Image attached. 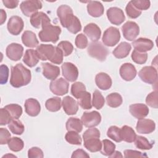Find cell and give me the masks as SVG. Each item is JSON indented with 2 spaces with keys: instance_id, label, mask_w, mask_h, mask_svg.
<instances>
[{
  "instance_id": "d6a6232c",
  "label": "cell",
  "mask_w": 158,
  "mask_h": 158,
  "mask_svg": "<svg viewBox=\"0 0 158 158\" xmlns=\"http://www.w3.org/2000/svg\"><path fill=\"white\" fill-rule=\"evenodd\" d=\"M122 97L118 93H112L106 97V102L111 107L116 108L122 104Z\"/></svg>"
},
{
  "instance_id": "cb8c5ba5",
  "label": "cell",
  "mask_w": 158,
  "mask_h": 158,
  "mask_svg": "<svg viewBox=\"0 0 158 158\" xmlns=\"http://www.w3.org/2000/svg\"><path fill=\"white\" fill-rule=\"evenodd\" d=\"M25 109L26 113L31 117L37 116L41 110L40 102L34 98L27 99L25 102Z\"/></svg>"
},
{
  "instance_id": "ac0fdd59",
  "label": "cell",
  "mask_w": 158,
  "mask_h": 158,
  "mask_svg": "<svg viewBox=\"0 0 158 158\" xmlns=\"http://www.w3.org/2000/svg\"><path fill=\"white\" fill-rule=\"evenodd\" d=\"M120 77L125 81H131L133 80L136 75V70L135 67L131 63H125L120 68Z\"/></svg>"
},
{
  "instance_id": "c3c4849f",
  "label": "cell",
  "mask_w": 158,
  "mask_h": 158,
  "mask_svg": "<svg viewBox=\"0 0 158 158\" xmlns=\"http://www.w3.org/2000/svg\"><path fill=\"white\" fill-rule=\"evenodd\" d=\"M126 13L127 15L131 19H136L141 14V11L137 9L131 3V1H130L125 8Z\"/></svg>"
},
{
  "instance_id": "44dd1931",
  "label": "cell",
  "mask_w": 158,
  "mask_h": 158,
  "mask_svg": "<svg viewBox=\"0 0 158 158\" xmlns=\"http://www.w3.org/2000/svg\"><path fill=\"white\" fill-rule=\"evenodd\" d=\"M132 45L135 48V50L146 52L150 51L154 47V43L149 39L146 38H139L132 42Z\"/></svg>"
},
{
  "instance_id": "7c38bea8",
  "label": "cell",
  "mask_w": 158,
  "mask_h": 158,
  "mask_svg": "<svg viewBox=\"0 0 158 158\" xmlns=\"http://www.w3.org/2000/svg\"><path fill=\"white\" fill-rule=\"evenodd\" d=\"M107 17L111 23L116 25H120L125 20L123 10L117 7H110L107 10Z\"/></svg>"
},
{
  "instance_id": "8d00e7d4",
  "label": "cell",
  "mask_w": 158,
  "mask_h": 158,
  "mask_svg": "<svg viewBox=\"0 0 158 158\" xmlns=\"http://www.w3.org/2000/svg\"><path fill=\"white\" fill-rule=\"evenodd\" d=\"M134 141L136 147L140 149L149 150L153 146L152 143L149 142V141L145 137L141 136H136Z\"/></svg>"
},
{
  "instance_id": "4fadbf2b",
  "label": "cell",
  "mask_w": 158,
  "mask_h": 158,
  "mask_svg": "<svg viewBox=\"0 0 158 158\" xmlns=\"http://www.w3.org/2000/svg\"><path fill=\"white\" fill-rule=\"evenodd\" d=\"M57 15L60 20V23L63 27L66 28L67 25L74 16L73 10L70 7L67 5H61L57 10Z\"/></svg>"
},
{
  "instance_id": "74e56055",
  "label": "cell",
  "mask_w": 158,
  "mask_h": 158,
  "mask_svg": "<svg viewBox=\"0 0 158 158\" xmlns=\"http://www.w3.org/2000/svg\"><path fill=\"white\" fill-rule=\"evenodd\" d=\"M115 149V145L109 139H103L102 141V148L101 152L106 156H110L112 155Z\"/></svg>"
},
{
  "instance_id": "816d5d0a",
  "label": "cell",
  "mask_w": 158,
  "mask_h": 158,
  "mask_svg": "<svg viewBox=\"0 0 158 158\" xmlns=\"http://www.w3.org/2000/svg\"><path fill=\"white\" fill-rule=\"evenodd\" d=\"M133 5L138 10H147L149 8L151 3L148 0H132L131 1Z\"/></svg>"
},
{
  "instance_id": "9f6ffc18",
  "label": "cell",
  "mask_w": 158,
  "mask_h": 158,
  "mask_svg": "<svg viewBox=\"0 0 158 158\" xmlns=\"http://www.w3.org/2000/svg\"><path fill=\"white\" fill-rule=\"evenodd\" d=\"M10 139V133L9 131L4 128H0V144H7Z\"/></svg>"
},
{
  "instance_id": "ee69618b",
  "label": "cell",
  "mask_w": 158,
  "mask_h": 158,
  "mask_svg": "<svg viewBox=\"0 0 158 158\" xmlns=\"http://www.w3.org/2000/svg\"><path fill=\"white\" fill-rule=\"evenodd\" d=\"M65 140L71 144L80 145L81 144V138L77 131H69L65 136Z\"/></svg>"
},
{
  "instance_id": "03108f58",
  "label": "cell",
  "mask_w": 158,
  "mask_h": 158,
  "mask_svg": "<svg viewBox=\"0 0 158 158\" xmlns=\"http://www.w3.org/2000/svg\"><path fill=\"white\" fill-rule=\"evenodd\" d=\"M7 156H12V157H16V156H14V155H11V154H7V155H4L2 157H7Z\"/></svg>"
},
{
  "instance_id": "603a6c76",
  "label": "cell",
  "mask_w": 158,
  "mask_h": 158,
  "mask_svg": "<svg viewBox=\"0 0 158 158\" xmlns=\"http://www.w3.org/2000/svg\"><path fill=\"white\" fill-rule=\"evenodd\" d=\"M84 33L93 41L97 42L101 35L100 28L94 23H90L84 27Z\"/></svg>"
},
{
  "instance_id": "d4e9b609",
  "label": "cell",
  "mask_w": 158,
  "mask_h": 158,
  "mask_svg": "<svg viewBox=\"0 0 158 158\" xmlns=\"http://www.w3.org/2000/svg\"><path fill=\"white\" fill-rule=\"evenodd\" d=\"M95 82L97 86L102 90L109 89L112 86L110 77L104 72H100L96 75Z\"/></svg>"
},
{
  "instance_id": "6f0895ef",
  "label": "cell",
  "mask_w": 158,
  "mask_h": 158,
  "mask_svg": "<svg viewBox=\"0 0 158 158\" xmlns=\"http://www.w3.org/2000/svg\"><path fill=\"white\" fill-rule=\"evenodd\" d=\"M28 157L30 158H42L44 157L43 152L40 148L38 147H32L28 151Z\"/></svg>"
},
{
  "instance_id": "f6af8a7d",
  "label": "cell",
  "mask_w": 158,
  "mask_h": 158,
  "mask_svg": "<svg viewBox=\"0 0 158 158\" xmlns=\"http://www.w3.org/2000/svg\"><path fill=\"white\" fill-rule=\"evenodd\" d=\"M60 49L64 56H68L72 54L73 50V46L72 44L68 41H60L57 46Z\"/></svg>"
},
{
  "instance_id": "bcb514c9",
  "label": "cell",
  "mask_w": 158,
  "mask_h": 158,
  "mask_svg": "<svg viewBox=\"0 0 158 158\" xmlns=\"http://www.w3.org/2000/svg\"><path fill=\"white\" fill-rule=\"evenodd\" d=\"M131 59L133 62L138 64H144L148 59V54L146 52H141L134 50L131 54Z\"/></svg>"
},
{
  "instance_id": "1f68e13d",
  "label": "cell",
  "mask_w": 158,
  "mask_h": 158,
  "mask_svg": "<svg viewBox=\"0 0 158 158\" xmlns=\"http://www.w3.org/2000/svg\"><path fill=\"white\" fill-rule=\"evenodd\" d=\"M66 129L68 131H74L79 133L83 129V123L79 118L70 117L66 122Z\"/></svg>"
},
{
  "instance_id": "8992f818",
  "label": "cell",
  "mask_w": 158,
  "mask_h": 158,
  "mask_svg": "<svg viewBox=\"0 0 158 158\" xmlns=\"http://www.w3.org/2000/svg\"><path fill=\"white\" fill-rule=\"evenodd\" d=\"M141 80L148 84H154L157 81V72L152 66H145L143 67L138 73Z\"/></svg>"
},
{
  "instance_id": "4dcf8cb0",
  "label": "cell",
  "mask_w": 158,
  "mask_h": 158,
  "mask_svg": "<svg viewBox=\"0 0 158 158\" xmlns=\"http://www.w3.org/2000/svg\"><path fill=\"white\" fill-rule=\"evenodd\" d=\"M122 141L127 143H132L135 141L136 135L133 129L127 125H124L120 128Z\"/></svg>"
},
{
  "instance_id": "91938a15",
  "label": "cell",
  "mask_w": 158,
  "mask_h": 158,
  "mask_svg": "<svg viewBox=\"0 0 158 158\" xmlns=\"http://www.w3.org/2000/svg\"><path fill=\"white\" fill-rule=\"evenodd\" d=\"M63 57H64V55L62 51H60V49L57 47H56L55 54L52 57V59H51V62L55 64H60L63 61Z\"/></svg>"
},
{
  "instance_id": "277c9868",
  "label": "cell",
  "mask_w": 158,
  "mask_h": 158,
  "mask_svg": "<svg viewBox=\"0 0 158 158\" xmlns=\"http://www.w3.org/2000/svg\"><path fill=\"white\" fill-rule=\"evenodd\" d=\"M120 39V34L118 28L110 27L104 32L102 40L107 46L112 47L117 44Z\"/></svg>"
},
{
  "instance_id": "f35d334b",
  "label": "cell",
  "mask_w": 158,
  "mask_h": 158,
  "mask_svg": "<svg viewBox=\"0 0 158 158\" xmlns=\"http://www.w3.org/2000/svg\"><path fill=\"white\" fill-rule=\"evenodd\" d=\"M4 108L9 112L12 119H18L22 115V108L20 105L10 104L6 106Z\"/></svg>"
},
{
  "instance_id": "f907efd6",
  "label": "cell",
  "mask_w": 158,
  "mask_h": 158,
  "mask_svg": "<svg viewBox=\"0 0 158 158\" xmlns=\"http://www.w3.org/2000/svg\"><path fill=\"white\" fill-rule=\"evenodd\" d=\"M12 119L9 112L4 107L1 108L0 110V125L2 126L9 124Z\"/></svg>"
},
{
  "instance_id": "6da1fadb",
  "label": "cell",
  "mask_w": 158,
  "mask_h": 158,
  "mask_svg": "<svg viewBox=\"0 0 158 158\" xmlns=\"http://www.w3.org/2000/svg\"><path fill=\"white\" fill-rule=\"evenodd\" d=\"M31 75L29 69L22 64H17L11 67L10 84L15 88L27 85L31 81Z\"/></svg>"
},
{
  "instance_id": "30bf717a",
  "label": "cell",
  "mask_w": 158,
  "mask_h": 158,
  "mask_svg": "<svg viewBox=\"0 0 158 158\" xmlns=\"http://www.w3.org/2000/svg\"><path fill=\"white\" fill-rule=\"evenodd\" d=\"M56 50V47L52 44H41L36 49V53L40 59L42 60H49L50 61L54 57Z\"/></svg>"
},
{
  "instance_id": "8fae6325",
  "label": "cell",
  "mask_w": 158,
  "mask_h": 158,
  "mask_svg": "<svg viewBox=\"0 0 158 158\" xmlns=\"http://www.w3.org/2000/svg\"><path fill=\"white\" fill-rule=\"evenodd\" d=\"M62 75L69 81L73 82L77 80L78 77L77 67L71 62H64L62 66Z\"/></svg>"
},
{
  "instance_id": "ba28073f",
  "label": "cell",
  "mask_w": 158,
  "mask_h": 158,
  "mask_svg": "<svg viewBox=\"0 0 158 158\" xmlns=\"http://www.w3.org/2000/svg\"><path fill=\"white\" fill-rule=\"evenodd\" d=\"M69 84L63 78L52 80L50 83L49 88L52 93L57 96H63L69 91Z\"/></svg>"
},
{
  "instance_id": "7402d4cb",
  "label": "cell",
  "mask_w": 158,
  "mask_h": 158,
  "mask_svg": "<svg viewBox=\"0 0 158 158\" xmlns=\"http://www.w3.org/2000/svg\"><path fill=\"white\" fill-rule=\"evenodd\" d=\"M43 75L48 80H54L60 75V69L59 67L54 65L48 62L42 63Z\"/></svg>"
},
{
  "instance_id": "60d3db41",
  "label": "cell",
  "mask_w": 158,
  "mask_h": 158,
  "mask_svg": "<svg viewBox=\"0 0 158 158\" xmlns=\"http://www.w3.org/2000/svg\"><path fill=\"white\" fill-rule=\"evenodd\" d=\"M66 28L73 34H76L79 32L81 30V25L78 17L74 15L68 23Z\"/></svg>"
},
{
  "instance_id": "9a60e30c",
  "label": "cell",
  "mask_w": 158,
  "mask_h": 158,
  "mask_svg": "<svg viewBox=\"0 0 158 158\" xmlns=\"http://www.w3.org/2000/svg\"><path fill=\"white\" fill-rule=\"evenodd\" d=\"M6 52L9 59L13 61H17L22 57L23 48L20 44L13 43L7 46Z\"/></svg>"
},
{
  "instance_id": "db71d44e",
  "label": "cell",
  "mask_w": 158,
  "mask_h": 158,
  "mask_svg": "<svg viewBox=\"0 0 158 158\" xmlns=\"http://www.w3.org/2000/svg\"><path fill=\"white\" fill-rule=\"evenodd\" d=\"M9 68L7 65L2 64L0 67V83L2 85L6 84L9 77Z\"/></svg>"
},
{
  "instance_id": "f546056e",
  "label": "cell",
  "mask_w": 158,
  "mask_h": 158,
  "mask_svg": "<svg viewBox=\"0 0 158 158\" xmlns=\"http://www.w3.org/2000/svg\"><path fill=\"white\" fill-rule=\"evenodd\" d=\"M84 141V146L88 151L92 152H95L101 151L102 148V142L99 138L93 137L87 138Z\"/></svg>"
},
{
  "instance_id": "836d02e7",
  "label": "cell",
  "mask_w": 158,
  "mask_h": 158,
  "mask_svg": "<svg viewBox=\"0 0 158 158\" xmlns=\"http://www.w3.org/2000/svg\"><path fill=\"white\" fill-rule=\"evenodd\" d=\"M78 104L83 109H90L92 107V103L91 101V94L84 91L78 97Z\"/></svg>"
},
{
  "instance_id": "b9f144b4",
  "label": "cell",
  "mask_w": 158,
  "mask_h": 158,
  "mask_svg": "<svg viewBox=\"0 0 158 158\" xmlns=\"http://www.w3.org/2000/svg\"><path fill=\"white\" fill-rule=\"evenodd\" d=\"M105 100L101 93L98 90H95L93 94L92 106L96 109H101L104 105Z\"/></svg>"
},
{
  "instance_id": "5bb4252c",
  "label": "cell",
  "mask_w": 158,
  "mask_h": 158,
  "mask_svg": "<svg viewBox=\"0 0 158 158\" xmlns=\"http://www.w3.org/2000/svg\"><path fill=\"white\" fill-rule=\"evenodd\" d=\"M24 27V23L19 16L11 17L7 23V30L9 32L13 35H18L22 31Z\"/></svg>"
},
{
  "instance_id": "11a10c76",
  "label": "cell",
  "mask_w": 158,
  "mask_h": 158,
  "mask_svg": "<svg viewBox=\"0 0 158 158\" xmlns=\"http://www.w3.org/2000/svg\"><path fill=\"white\" fill-rule=\"evenodd\" d=\"M93 137H97V138H100V131L98 129L96 128H90L88 130H86L83 135V140L89 138H93Z\"/></svg>"
},
{
  "instance_id": "7bdbcfd3",
  "label": "cell",
  "mask_w": 158,
  "mask_h": 158,
  "mask_svg": "<svg viewBox=\"0 0 158 158\" xmlns=\"http://www.w3.org/2000/svg\"><path fill=\"white\" fill-rule=\"evenodd\" d=\"M107 136L115 142L119 143L122 141L121 136L120 128L117 126H111L109 128L107 131Z\"/></svg>"
},
{
  "instance_id": "e575fe53",
  "label": "cell",
  "mask_w": 158,
  "mask_h": 158,
  "mask_svg": "<svg viewBox=\"0 0 158 158\" xmlns=\"http://www.w3.org/2000/svg\"><path fill=\"white\" fill-rule=\"evenodd\" d=\"M61 99L59 97H54L48 99L45 103L46 109L50 112H57L61 107Z\"/></svg>"
},
{
  "instance_id": "ffe728a7",
  "label": "cell",
  "mask_w": 158,
  "mask_h": 158,
  "mask_svg": "<svg viewBox=\"0 0 158 158\" xmlns=\"http://www.w3.org/2000/svg\"><path fill=\"white\" fill-rule=\"evenodd\" d=\"M62 106L64 112L67 115H75L78 110V104L73 98L69 96L63 98Z\"/></svg>"
},
{
  "instance_id": "f5cc1de1",
  "label": "cell",
  "mask_w": 158,
  "mask_h": 158,
  "mask_svg": "<svg viewBox=\"0 0 158 158\" xmlns=\"http://www.w3.org/2000/svg\"><path fill=\"white\" fill-rule=\"evenodd\" d=\"M88 44V41L86 36L83 33H80L76 36L75 45L79 49H84Z\"/></svg>"
},
{
  "instance_id": "52a82bcc",
  "label": "cell",
  "mask_w": 158,
  "mask_h": 158,
  "mask_svg": "<svg viewBox=\"0 0 158 158\" xmlns=\"http://www.w3.org/2000/svg\"><path fill=\"white\" fill-rule=\"evenodd\" d=\"M20 8L22 13L27 17H31L33 14L42 8V2L37 0H29L22 2Z\"/></svg>"
},
{
  "instance_id": "e7e4bbea",
  "label": "cell",
  "mask_w": 158,
  "mask_h": 158,
  "mask_svg": "<svg viewBox=\"0 0 158 158\" xmlns=\"http://www.w3.org/2000/svg\"><path fill=\"white\" fill-rule=\"evenodd\" d=\"M123 156L122 155L121 152L119 151H114V153L109 156V157H122Z\"/></svg>"
},
{
  "instance_id": "be15d7a7",
  "label": "cell",
  "mask_w": 158,
  "mask_h": 158,
  "mask_svg": "<svg viewBox=\"0 0 158 158\" xmlns=\"http://www.w3.org/2000/svg\"><path fill=\"white\" fill-rule=\"evenodd\" d=\"M0 14H1V16H0V24L1 25H2L4 22L6 21V17H7V15H6V12L3 10V9H1L0 10Z\"/></svg>"
},
{
  "instance_id": "f1b7e54d",
  "label": "cell",
  "mask_w": 158,
  "mask_h": 158,
  "mask_svg": "<svg viewBox=\"0 0 158 158\" xmlns=\"http://www.w3.org/2000/svg\"><path fill=\"white\" fill-rule=\"evenodd\" d=\"M39 57L36 50L29 49H27L23 58V62L28 67H33L35 66L39 62Z\"/></svg>"
},
{
  "instance_id": "ab89813d",
  "label": "cell",
  "mask_w": 158,
  "mask_h": 158,
  "mask_svg": "<svg viewBox=\"0 0 158 158\" xmlns=\"http://www.w3.org/2000/svg\"><path fill=\"white\" fill-rule=\"evenodd\" d=\"M9 148L14 152L21 151L24 146V143L22 139L18 137H13L10 139L7 143Z\"/></svg>"
},
{
  "instance_id": "e0dca14e",
  "label": "cell",
  "mask_w": 158,
  "mask_h": 158,
  "mask_svg": "<svg viewBox=\"0 0 158 158\" xmlns=\"http://www.w3.org/2000/svg\"><path fill=\"white\" fill-rule=\"evenodd\" d=\"M30 23L33 27L39 28L41 27H43L50 24L51 20L45 13L43 12H37L30 17Z\"/></svg>"
},
{
  "instance_id": "7dc6e473",
  "label": "cell",
  "mask_w": 158,
  "mask_h": 158,
  "mask_svg": "<svg viewBox=\"0 0 158 158\" xmlns=\"http://www.w3.org/2000/svg\"><path fill=\"white\" fill-rule=\"evenodd\" d=\"M84 91H86V87L83 83L78 81L72 84L71 87V94L75 98L78 99L79 96Z\"/></svg>"
},
{
  "instance_id": "681fc988",
  "label": "cell",
  "mask_w": 158,
  "mask_h": 158,
  "mask_svg": "<svg viewBox=\"0 0 158 158\" xmlns=\"http://www.w3.org/2000/svg\"><path fill=\"white\" fill-rule=\"evenodd\" d=\"M146 102L149 106L157 109L158 106L157 91H154L150 93L146 98Z\"/></svg>"
},
{
  "instance_id": "5b68a950",
  "label": "cell",
  "mask_w": 158,
  "mask_h": 158,
  "mask_svg": "<svg viewBox=\"0 0 158 158\" xmlns=\"http://www.w3.org/2000/svg\"><path fill=\"white\" fill-rule=\"evenodd\" d=\"M123 37L128 41H133L139 33L138 25L133 21H128L122 27Z\"/></svg>"
},
{
  "instance_id": "2e32d148",
  "label": "cell",
  "mask_w": 158,
  "mask_h": 158,
  "mask_svg": "<svg viewBox=\"0 0 158 158\" xmlns=\"http://www.w3.org/2000/svg\"><path fill=\"white\" fill-rule=\"evenodd\" d=\"M156 128L155 122L150 119L141 118L137 122L136 130L141 134H149L154 131Z\"/></svg>"
},
{
  "instance_id": "7a4b0ae2",
  "label": "cell",
  "mask_w": 158,
  "mask_h": 158,
  "mask_svg": "<svg viewBox=\"0 0 158 158\" xmlns=\"http://www.w3.org/2000/svg\"><path fill=\"white\" fill-rule=\"evenodd\" d=\"M61 33V29L58 26H54L48 24L43 27L39 32L38 36L40 40L43 42H52L56 43Z\"/></svg>"
},
{
  "instance_id": "6125c7cd",
  "label": "cell",
  "mask_w": 158,
  "mask_h": 158,
  "mask_svg": "<svg viewBox=\"0 0 158 158\" xmlns=\"http://www.w3.org/2000/svg\"><path fill=\"white\" fill-rule=\"evenodd\" d=\"M19 1L16 0H3L2 3L4 5L9 9H14L17 7L19 4Z\"/></svg>"
},
{
  "instance_id": "d590c367",
  "label": "cell",
  "mask_w": 158,
  "mask_h": 158,
  "mask_svg": "<svg viewBox=\"0 0 158 158\" xmlns=\"http://www.w3.org/2000/svg\"><path fill=\"white\" fill-rule=\"evenodd\" d=\"M8 128L12 133L18 135H22L25 130L24 125L18 119H12L8 124Z\"/></svg>"
},
{
  "instance_id": "3957f363",
  "label": "cell",
  "mask_w": 158,
  "mask_h": 158,
  "mask_svg": "<svg viewBox=\"0 0 158 158\" xmlns=\"http://www.w3.org/2000/svg\"><path fill=\"white\" fill-rule=\"evenodd\" d=\"M88 54L99 61H104L109 54L107 49L100 42H93L88 48Z\"/></svg>"
},
{
  "instance_id": "d6986e66",
  "label": "cell",
  "mask_w": 158,
  "mask_h": 158,
  "mask_svg": "<svg viewBox=\"0 0 158 158\" xmlns=\"http://www.w3.org/2000/svg\"><path fill=\"white\" fill-rule=\"evenodd\" d=\"M129 111L134 117L141 119L146 117L149 114L148 106L144 104H133L130 106Z\"/></svg>"
},
{
  "instance_id": "9c48e42d",
  "label": "cell",
  "mask_w": 158,
  "mask_h": 158,
  "mask_svg": "<svg viewBox=\"0 0 158 158\" xmlns=\"http://www.w3.org/2000/svg\"><path fill=\"white\" fill-rule=\"evenodd\" d=\"M81 121L88 128H92L98 125L101 121V116L100 114L97 111L85 112L83 113L81 118Z\"/></svg>"
},
{
  "instance_id": "484cf974",
  "label": "cell",
  "mask_w": 158,
  "mask_h": 158,
  "mask_svg": "<svg viewBox=\"0 0 158 158\" xmlns=\"http://www.w3.org/2000/svg\"><path fill=\"white\" fill-rule=\"evenodd\" d=\"M87 10L92 17H99L101 16L104 13V6L99 1H89L87 4Z\"/></svg>"
},
{
  "instance_id": "94428289",
  "label": "cell",
  "mask_w": 158,
  "mask_h": 158,
  "mask_svg": "<svg viewBox=\"0 0 158 158\" xmlns=\"http://www.w3.org/2000/svg\"><path fill=\"white\" fill-rule=\"evenodd\" d=\"M72 157H89V156L84 150L78 149L73 152Z\"/></svg>"
},
{
  "instance_id": "4316f807",
  "label": "cell",
  "mask_w": 158,
  "mask_h": 158,
  "mask_svg": "<svg viewBox=\"0 0 158 158\" xmlns=\"http://www.w3.org/2000/svg\"><path fill=\"white\" fill-rule=\"evenodd\" d=\"M22 41L28 48H35L38 46L39 41L36 35L31 31H25L22 35Z\"/></svg>"
},
{
  "instance_id": "680465c9",
  "label": "cell",
  "mask_w": 158,
  "mask_h": 158,
  "mask_svg": "<svg viewBox=\"0 0 158 158\" xmlns=\"http://www.w3.org/2000/svg\"><path fill=\"white\" fill-rule=\"evenodd\" d=\"M124 157H146L147 155L143 154L139 151L127 149L124 151Z\"/></svg>"
},
{
  "instance_id": "83f0119b",
  "label": "cell",
  "mask_w": 158,
  "mask_h": 158,
  "mask_svg": "<svg viewBox=\"0 0 158 158\" xmlns=\"http://www.w3.org/2000/svg\"><path fill=\"white\" fill-rule=\"evenodd\" d=\"M131 49L130 44L127 42H122L114 49L112 53L116 58L123 59L128 56Z\"/></svg>"
}]
</instances>
